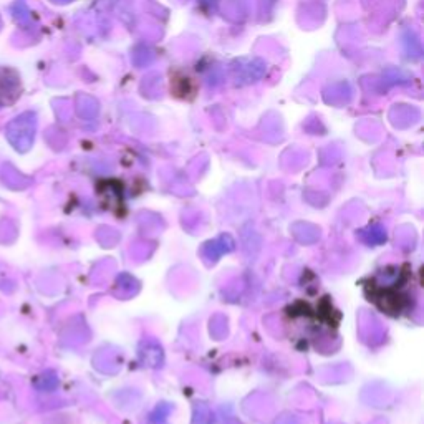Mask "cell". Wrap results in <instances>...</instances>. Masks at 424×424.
<instances>
[{
	"instance_id": "cell-3",
	"label": "cell",
	"mask_w": 424,
	"mask_h": 424,
	"mask_svg": "<svg viewBox=\"0 0 424 424\" xmlns=\"http://www.w3.org/2000/svg\"><path fill=\"white\" fill-rule=\"evenodd\" d=\"M141 357H143L144 363H148L149 366H158L161 363L162 353H161V348L158 345H154V348H149V345H146V350L141 351Z\"/></svg>"
},
{
	"instance_id": "cell-2",
	"label": "cell",
	"mask_w": 424,
	"mask_h": 424,
	"mask_svg": "<svg viewBox=\"0 0 424 424\" xmlns=\"http://www.w3.org/2000/svg\"><path fill=\"white\" fill-rule=\"evenodd\" d=\"M192 424H214L212 413L207 406L203 402H198L194 406V418H192Z\"/></svg>"
},
{
	"instance_id": "cell-1",
	"label": "cell",
	"mask_w": 424,
	"mask_h": 424,
	"mask_svg": "<svg viewBox=\"0 0 424 424\" xmlns=\"http://www.w3.org/2000/svg\"><path fill=\"white\" fill-rule=\"evenodd\" d=\"M169 92L171 95L178 98V100L192 101L198 96L199 83L189 71L181 70V68H174L169 74Z\"/></svg>"
}]
</instances>
